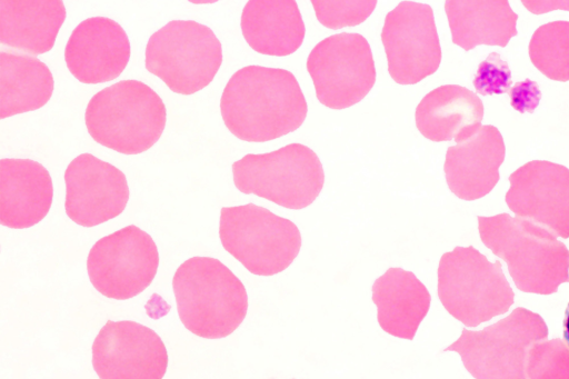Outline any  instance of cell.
Returning <instances> with one entry per match:
<instances>
[{
    "label": "cell",
    "mask_w": 569,
    "mask_h": 379,
    "mask_svg": "<svg viewBox=\"0 0 569 379\" xmlns=\"http://www.w3.org/2000/svg\"><path fill=\"white\" fill-rule=\"evenodd\" d=\"M67 216L94 227L119 216L129 200L124 173L91 153L76 157L64 172Z\"/></svg>",
    "instance_id": "15"
},
{
    "label": "cell",
    "mask_w": 569,
    "mask_h": 379,
    "mask_svg": "<svg viewBox=\"0 0 569 379\" xmlns=\"http://www.w3.org/2000/svg\"><path fill=\"white\" fill-rule=\"evenodd\" d=\"M506 203L517 217L569 238V169L547 160H532L510 177Z\"/></svg>",
    "instance_id": "14"
},
{
    "label": "cell",
    "mask_w": 569,
    "mask_h": 379,
    "mask_svg": "<svg viewBox=\"0 0 569 379\" xmlns=\"http://www.w3.org/2000/svg\"><path fill=\"white\" fill-rule=\"evenodd\" d=\"M172 288L178 315L193 335L220 339L243 321L248 296L240 279L218 259L192 257L174 272Z\"/></svg>",
    "instance_id": "3"
},
{
    "label": "cell",
    "mask_w": 569,
    "mask_h": 379,
    "mask_svg": "<svg viewBox=\"0 0 569 379\" xmlns=\"http://www.w3.org/2000/svg\"><path fill=\"white\" fill-rule=\"evenodd\" d=\"M232 174L239 191L288 209L311 205L325 182L318 156L301 143H290L267 153L246 154L233 162Z\"/></svg>",
    "instance_id": "8"
},
{
    "label": "cell",
    "mask_w": 569,
    "mask_h": 379,
    "mask_svg": "<svg viewBox=\"0 0 569 379\" xmlns=\"http://www.w3.org/2000/svg\"><path fill=\"white\" fill-rule=\"evenodd\" d=\"M529 57L549 79L569 81V21L558 20L540 26L530 39Z\"/></svg>",
    "instance_id": "25"
},
{
    "label": "cell",
    "mask_w": 569,
    "mask_h": 379,
    "mask_svg": "<svg viewBox=\"0 0 569 379\" xmlns=\"http://www.w3.org/2000/svg\"><path fill=\"white\" fill-rule=\"evenodd\" d=\"M53 197L50 173L31 159L0 160V223L24 229L40 222Z\"/></svg>",
    "instance_id": "18"
},
{
    "label": "cell",
    "mask_w": 569,
    "mask_h": 379,
    "mask_svg": "<svg viewBox=\"0 0 569 379\" xmlns=\"http://www.w3.org/2000/svg\"><path fill=\"white\" fill-rule=\"evenodd\" d=\"M527 379H569V345L559 338L533 343L526 362Z\"/></svg>",
    "instance_id": "26"
},
{
    "label": "cell",
    "mask_w": 569,
    "mask_h": 379,
    "mask_svg": "<svg viewBox=\"0 0 569 379\" xmlns=\"http://www.w3.org/2000/svg\"><path fill=\"white\" fill-rule=\"evenodd\" d=\"M166 118L162 99L138 80H122L100 90L84 114L92 139L124 154L151 148L163 132Z\"/></svg>",
    "instance_id": "4"
},
{
    "label": "cell",
    "mask_w": 569,
    "mask_h": 379,
    "mask_svg": "<svg viewBox=\"0 0 569 379\" xmlns=\"http://www.w3.org/2000/svg\"><path fill=\"white\" fill-rule=\"evenodd\" d=\"M317 19L327 28L339 29L363 22L373 11L377 1H311Z\"/></svg>",
    "instance_id": "27"
},
{
    "label": "cell",
    "mask_w": 569,
    "mask_h": 379,
    "mask_svg": "<svg viewBox=\"0 0 569 379\" xmlns=\"http://www.w3.org/2000/svg\"><path fill=\"white\" fill-rule=\"evenodd\" d=\"M220 110L226 127L237 138L264 142L297 130L308 106L290 71L248 66L229 79Z\"/></svg>",
    "instance_id": "1"
},
{
    "label": "cell",
    "mask_w": 569,
    "mask_h": 379,
    "mask_svg": "<svg viewBox=\"0 0 569 379\" xmlns=\"http://www.w3.org/2000/svg\"><path fill=\"white\" fill-rule=\"evenodd\" d=\"M548 337L545 320L522 307L482 330L462 329L461 336L443 351L460 355L475 379H527L529 348Z\"/></svg>",
    "instance_id": "7"
},
{
    "label": "cell",
    "mask_w": 569,
    "mask_h": 379,
    "mask_svg": "<svg viewBox=\"0 0 569 379\" xmlns=\"http://www.w3.org/2000/svg\"><path fill=\"white\" fill-rule=\"evenodd\" d=\"M159 253L153 239L137 226H127L99 239L90 249L87 270L101 295L127 300L142 292L156 277Z\"/></svg>",
    "instance_id": "11"
},
{
    "label": "cell",
    "mask_w": 569,
    "mask_h": 379,
    "mask_svg": "<svg viewBox=\"0 0 569 379\" xmlns=\"http://www.w3.org/2000/svg\"><path fill=\"white\" fill-rule=\"evenodd\" d=\"M371 289L381 329L393 337L412 340L431 305L426 286L411 271L389 268Z\"/></svg>",
    "instance_id": "20"
},
{
    "label": "cell",
    "mask_w": 569,
    "mask_h": 379,
    "mask_svg": "<svg viewBox=\"0 0 569 379\" xmlns=\"http://www.w3.org/2000/svg\"><path fill=\"white\" fill-rule=\"evenodd\" d=\"M505 154L498 128L481 126L472 136L448 148L443 170L449 189L468 201L485 197L499 181Z\"/></svg>",
    "instance_id": "17"
},
{
    "label": "cell",
    "mask_w": 569,
    "mask_h": 379,
    "mask_svg": "<svg viewBox=\"0 0 569 379\" xmlns=\"http://www.w3.org/2000/svg\"><path fill=\"white\" fill-rule=\"evenodd\" d=\"M416 126L431 141L456 143L472 136L483 118V104L471 90L457 86H440L427 93L416 109Z\"/></svg>",
    "instance_id": "19"
},
{
    "label": "cell",
    "mask_w": 569,
    "mask_h": 379,
    "mask_svg": "<svg viewBox=\"0 0 569 379\" xmlns=\"http://www.w3.org/2000/svg\"><path fill=\"white\" fill-rule=\"evenodd\" d=\"M241 30L259 53L289 56L301 46L306 28L293 0H251L241 14Z\"/></svg>",
    "instance_id": "22"
},
{
    "label": "cell",
    "mask_w": 569,
    "mask_h": 379,
    "mask_svg": "<svg viewBox=\"0 0 569 379\" xmlns=\"http://www.w3.org/2000/svg\"><path fill=\"white\" fill-rule=\"evenodd\" d=\"M219 237L224 250L257 276L283 271L301 247L292 221L254 203L221 208Z\"/></svg>",
    "instance_id": "6"
},
{
    "label": "cell",
    "mask_w": 569,
    "mask_h": 379,
    "mask_svg": "<svg viewBox=\"0 0 569 379\" xmlns=\"http://www.w3.org/2000/svg\"><path fill=\"white\" fill-rule=\"evenodd\" d=\"M509 96L513 109L521 113H532L539 104L541 91L536 81L525 79L510 88Z\"/></svg>",
    "instance_id": "29"
},
{
    "label": "cell",
    "mask_w": 569,
    "mask_h": 379,
    "mask_svg": "<svg viewBox=\"0 0 569 379\" xmlns=\"http://www.w3.org/2000/svg\"><path fill=\"white\" fill-rule=\"evenodd\" d=\"M130 59V42L123 28L112 19L92 17L72 31L64 60L69 71L83 83H101L121 74Z\"/></svg>",
    "instance_id": "16"
},
{
    "label": "cell",
    "mask_w": 569,
    "mask_h": 379,
    "mask_svg": "<svg viewBox=\"0 0 569 379\" xmlns=\"http://www.w3.org/2000/svg\"><path fill=\"white\" fill-rule=\"evenodd\" d=\"M473 86L482 96L509 92L511 71L508 63L497 52H491L478 67Z\"/></svg>",
    "instance_id": "28"
},
{
    "label": "cell",
    "mask_w": 569,
    "mask_h": 379,
    "mask_svg": "<svg viewBox=\"0 0 569 379\" xmlns=\"http://www.w3.org/2000/svg\"><path fill=\"white\" fill-rule=\"evenodd\" d=\"M53 88V77L46 63L28 54L0 51L1 119L43 107Z\"/></svg>",
    "instance_id": "24"
},
{
    "label": "cell",
    "mask_w": 569,
    "mask_h": 379,
    "mask_svg": "<svg viewBox=\"0 0 569 379\" xmlns=\"http://www.w3.org/2000/svg\"><path fill=\"white\" fill-rule=\"evenodd\" d=\"M381 41L390 77L415 84L437 71L441 47L430 6L402 1L386 16Z\"/></svg>",
    "instance_id": "12"
},
{
    "label": "cell",
    "mask_w": 569,
    "mask_h": 379,
    "mask_svg": "<svg viewBox=\"0 0 569 379\" xmlns=\"http://www.w3.org/2000/svg\"><path fill=\"white\" fill-rule=\"evenodd\" d=\"M64 19L60 0H0V42L42 54L52 49Z\"/></svg>",
    "instance_id": "21"
},
{
    "label": "cell",
    "mask_w": 569,
    "mask_h": 379,
    "mask_svg": "<svg viewBox=\"0 0 569 379\" xmlns=\"http://www.w3.org/2000/svg\"><path fill=\"white\" fill-rule=\"evenodd\" d=\"M477 219L481 241L506 261L519 290L551 295L569 282V250L552 232L508 213Z\"/></svg>",
    "instance_id": "2"
},
{
    "label": "cell",
    "mask_w": 569,
    "mask_h": 379,
    "mask_svg": "<svg viewBox=\"0 0 569 379\" xmlns=\"http://www.w3.org/2000/svg\"><path fill=\"white\" fill-rule=\"evenodd\" d=\"M222 62L213 31L193 20H173L156 31L146 47V68L171 91L192 94L207 87Z\"/></svg>",
    "instance_id": "9"
},
{
    "label": "cell",
    "mask_w": 569,
    "mask_h": 379,
    "mask_svg": "<svg viewBox=\"0 0 569 379\" xmlns=\"http://www.w3.org/2000/svg\"><path fill=\"white\" fill-rule=\"evenodd\" d=\"M92 366L100 379H162L168 353L151 328L108 320L93 341Z\"/></svg>",
    "instance_id": "13"
},
{
    "label": "cell",
    "mask_w": 569,
    "mask_h": 379,
    "mask_svg": "<svg viewBox=\"0 0 569 379\" xmlns=\"http://www.w3.org/2000/svg\"><path fill=\"white\" fill-rule=\"evenodd\" d=\"M438 297L453 318L471 328L507 312L515 300L501 262H490L472 246L441 256Z\"/></svg>",
    "instance_id": "5"
},
{
    "label": "cell",
    "mask_w": 569,
    "mask_h": 379,
    "mask_svg": "<svg viewBox=\"0 0 569 379\" xmlns=\"http://www.w3.org/2000/svg\"><path fill=\"white\" fill-rule=\"evenodd\" d=\"M452 42L466 51L479 44L506 47L517 36L518 14L507 0H448Z\"/></svg>",
    "instance_id": "23"
},
{
    "label": "cell",
    "mask_w": 569,
    "mask_h": 379,
    "mask_svg": "<svg viewBox=\"0 0 569 379\" xmlns=\"http://www.w3.org/2000/svg\"><path fill=\"white\" fill-rule=\"evenodd\" d=\"M563 338L565 341L569 345V303L567 306L563 318Z\"/></svg>",
    "instance_id": "30"
},
{
    "label": "cell",
    "mask_w": 569,
    "mask_h": 379,
    "mask_svg": "<svg viewBox=\"0 0 569 379\" xmlns=\"http://www.w3.org/2000/svg\"><path fill=\"white\" fill-rule=\"evenodd\" d=\"M307 70L318 100L331 109L359 102L376 81L370 46L359 33L342 32L320 41L309 53Z\"/></svg>",
    "instance_id": "10"
}]
</instances>
